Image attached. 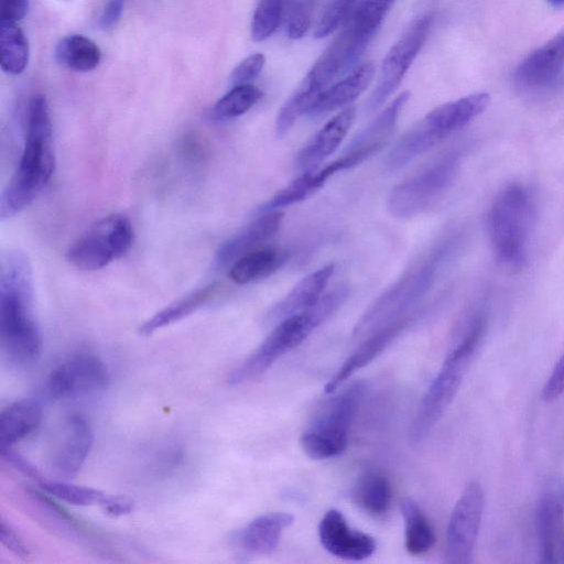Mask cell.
<instances>
[{
    "label": "cell",
    "mask_w": 564,
    "mask_h": 564,
    "mask_svg": "<svg viewBox=\"0 0 564 564\" xmlns=\"http://www.w3.org/2000/svg\"><path fill=\"white\" fill-rule=\"evenodd\" d=\"M0 341L7 359L17 367H30L41 356L32 267L19 250H10L1 259Z\"/></svg>",
    "instance_id": "1"
},
{
    "label": "cell",
    "mask_w": 564,
    "mask_h": 564,
    "mask_svg": "<svg viewBox=\"0 0 564 564\" xmlns=\"http://www.w3.org/2000/svg\"><path fill=\"white\" fill-rule=\"evenodd\" d=\"M409 97L408 91L399 95L346 149L343 155L351 167L380 151L389 141Z\"/></svg>",
    "instance_id": "19"
},
{
    "label": "cell",
    "mask_w": 564,
    "mask_h": 564,
    "mask_svg": "<svg viewBox=\"0 0 564 564\" xmlns=\"http://www.w3.org/2000/svg\"><path fill=\"white\" fill-rule=\"evenodd\" d=\"M352 500L373 517L387 513L392 500V487L388 476L377 469L365 471L354 486Z\"/></svg>",
    "instance_id": "28"
},
{
    "label": "cell",
    "mask_w": 564,
    "mask_h": 564,
    "mask_svg": "<svg viewBox=\"0 0 564 564\" xmlns=\"http://www.w3.org/2000/svg\"><path fill=\"white\" fill-rule=\"evenodd\" d=\"M564 66V26L541 47L533 51L519 65L516 79L527 87H541L552 83Z\"/></svg>",
    "instance_id": "20"
},
{
    "label": "cell",
    "mask_w": 564,
    "mask_h": 564,
    "mask_svg": "<svg viewBox=\"0 0 564 564\" xmlns=\"http://www.w3.org/2000/svg\"><path fill=\"white\" fill-rule=\"evenodd\" d=\"M288 260V253L276 248L256 249L229 267V278L236 284L267 278L278 271Z\"/></svg>",
    "instance_id": "27"
},
{
    "label": "cell",
    "mask_w": 564,
    "mask_h": 564,
    "mask_svg": "<svg viewBox=\"0 0 564 564\" xmlns=\"http://www.w3.org/2000/svg\"><path fill=\"white\" fill-rule=\"evenodd\" d=\"M284 19V0H260L251 22V36L256 42L270 37Z\"/></svg>",
    "instance_id": "36"
},
{
    "label": "cell",
    "mask_w": 564,
    "mask_h": 564,
    "mask_svg": "<svg viewBox=\"0 0 564 564\" xmlns=\"http://www.w3.org/2000/svg\"><path fill=\"white\" fill-rule=\"evenodd\" d=\"M0 541L2 545L19 556L25 557L30 554L29 547L19 532L4 521H1L0 525Z\"/></svg>",
    "instance_id": "42"
},
{
    "label": "cell",
    "mask_w": 564,
    "mask_h": 564,
    "mask_svg": "<svg viewBox=\"0 0 564 564\" xmlns=\"http://www.w3.org/2000/svg\"><path fill=\"white\" fill-rule=\"evenodd\" d=\"M373 74L372 63H364L354 68L345 78L325 89L307 115L315 117L349 105L370 85Z\"/></svg>",
    "instance_id": "24"
},
{
    "label": "cell",
    "mask_w": 564,
    "mask_h": 564,
    "mask_svg": "<svg viewBox=\"0 0 564 564\" xmlns=\"http://www.w3.org/2000/svg\"><path fill=\"white\" fill-rule=\"evenodd\" d=\"M55 57L63 66L75 72H89L100 62L101 52L90 39L73 34L59 41Z\"/></svg>",
    "instance_id": "32"
},
{
    "label": "cell",
    "mask_w": 564,
    "mask_h": 564,
    "mask_svg": "<svg viewBox=\"0 0 564 564\" xmlns=\"http://www.w3.org/2000/svg\"><path fill=\"white\" fill-rule=\"evenodd\" d=\"M133 229L122 214L96 221L66 252L67 261L83 271H96L124 256L131 248Z\"/></svg>",
    "instance_id": "9"
},
{
    "label": "cell",
    "mask_w": 564,
    "mask_h": 564,
    "mask_svg": "<svg viewBox=\"0 0 564 564\" xmlns=\"http://www.w3.org/2000/svg\"><path fill=\"white\" fill-rule=\"evenodd\" d=\"M29 7V0H1V19L17 22L21 20Z\"/></svg>",
    "instance_id": "44"
},
{
    "label": "cell",
    "mask_w": 564,
    "mask_h": 564,
    "mask_svg": "<svg viewBox=\"0 0 564 564\" xmlns=\"http://www.w3.org/2000/svg\"><path fill=\"white\" fill-rule=\"evenodd\" d=\"M564 392V352L552 369L542 388V399L545 402L556 400Z\"/></svg>",
    "instance_id": "40"
},
{
    "label": "cell",
    "mask_w": 564,
    "mask_h": 564,
    "mask_svg": "<svg viewBox=\"0 0 564 564\" xmlns=\"http://www.w3.org/2000/svg\"><path fill=\"white\" fill-rule=\"evenodd\" d=\"M109 380L108 368L98 356L79 351L64 359L51 371L46 389L56 399L74 398L104 390Z\"/></svg>",
    "instance_id": "12"
},
{
    "label": "cell",
    "mask_w": 564,
    "mask_h": 564,
    "mask_svg": "<svg viewBox=\"0 0 564 564\" xmlns=\"http://www.w3.org/2000/svg\"><path fill=\"white\" fill-rule=\"evenodd\" d=\"M29 61L28 40L17 22L0 20V65L3 72L18 75Z\"/></svg>",
    "instance_id": "33"
},
{
    "label": "cell",
    "mask_w": 564,
    "mask_h": 564,
    "mask_svg": "<svg viewBox=\"0 0 564 564\" xmlns=\"http://www.w3.org/2000/svg\"><path fill=\"white\" fill-rule=\"evenodd\" d=\"M55 167L52 121L43 95L28 105L25 140L18 167L0 196V219H9L31 205L45 189Z\"/></svg>",
    "instance_id": "2"
},
{
    "label": "cell",
    "mask_w": 564,
    "mask_h": 564,
    "mask_svg": "<svg viewBox=\"0 0 564 564\" xmlns=\"http://www.w3.org/2000/svg\"><path fill=\"white\" fill-rule=\"evenodd\" d=\"M335 271V264L328 263L304 276L281 301L265 314V322L278 323L285 317L313 306L324 293Z\"/></svg>",
    "instance_id": "23"
},
{
    "label": "cell",
    "mask_w": 564,
    "mask_h": 564,
    "mask_svg": "<svg viewBox=\"0 0 564 564\" xmlns=\"http://www.w3.org/2000/svg\"><path fill=\"white\" fill-rule=\"evenodd\" d=\"M441 141L422 121H419L390 150L384 161L386 169L388 171L402 169Z\"/></svg>",
    "instance_id": "31"
},
{
    "label": "cell",
    "mask_w": 564,
    "mask_h": 564,
    "mask_svg": "<svg viewBox=\"0 0 564 564\" xmlns=\"http://www.w3.org/2000/svg\"><path fill=\"white\" fill-rule=\"evenodd\" d=\"M365 389L364 381H355L322 408L300 437L306 456L316 460L328 459L346 449L350 425Z\"/></svg>",
    "instance_id": "7"
},
{
    "label": "cell",
    "mask_w": 564,
    "mask_h": 564,
    "mask_svg": "<svg viewBox=\"0 0 564 564\" xmlns=\"http://www.w3.org/2000/svg\"><path fill=\"white\" fill-rule=\"evenodd\" d=\"M400 510L404 522V546L409 554L420 556L429 553L435 544V533L420 505L403 498Z\"/></svg>",
    "instance_id": "29"
},
{
    "label": "cell",
    "mask_w": 564,
    "mask_h": 564,
    "mask_svg": "<svg viewBox=\"0 0 564 564\" xmlns=\"http://www.w3.org/2000/svg\"><path fill=\"white\" fill-rule=\"evenodd\" d=\"M551 4L560 7L564 4V0H547Z\"/></svg>",
    "instance_id": "45"
},
{
    "label": "cell",
    "mask_w": 564,
    "mask_h": 564,
    "mask_svg": "<svg viewBox=\"0 0 564 564\" xmlns=\"http://www.w3.org/2000/svg\"><path fill=\"white\" fill-rule=\"evenodd\" d=\"M356 116L352 106L346 107L333 117L300 151L296 158L297 169L307 172L318 169L344 141Z\"/></svg>",
    "instance_id": "21"
},
{
    "label": "cell",
    "mask_w": 564,
    "mask_h": 564,
    "mask_svg": "<svg viewBox=\"0 0 564 564\" xmlns=\"http://www.w3.org/2000/svg\"><path fill=\"white\" fill-rule=\"evenodd\" d=\"M265 57L261 53H256L246 57L232 70L230 84L232 86L250 84L262 70Z\"/></svg>",
    "instance_id": "39"
},
{
    "label": "cell",
    "mask_w": 564,
    "mask_h": 564,
    "mask_svg": "<svg viewBox=\"0 0 564 564\" xmlns=\"http://www.w3.org/2000/svg\"><path fill=\"white\" fill-rule=\"evenodd\" d=\"M348 289L340 286L323 295L313 306L278 322L263 341L228 376L230 386H241L268 371L282 356L301 345L346 301Z\"/></svg>",
    "instance_id": "3"
},
{
    "label": "cell",
    "mask_w": 564,
    "mask_h": 564,
    "mask_svg": "<svg viewBox=\"0 0 564 564\" xmlns=\"http://www.w3.org/2000/svg\"><path fill=\"white\" fill-rule=\"evenodd\" d=\"M534 215L532 196L520 183L506 186L495 198L488 214V231L497 258L519 265L527 256Z\"/></svg>",
    "instance_id": "6"
},
{
    "label": "cell",
    "mask_w": 564,
    "mask_h": 564,
    "mask_svg": "<svg viewBox=\"0 0 564 564\" xmlns=\"http://www.w3.org/2000/svg\"><path fill=\"white\" fill-rule=\"evenodd\" d=\"M25 494L34 510L33 512L43 521L44 525L62 536L77 540L79 544H83L85 540L90 545L94 544L93 538L95 536L93 532L55 503L48 496L36 490H28Z\"/></svg>",
    "instance_id": "26"
},
{
    "label": "cell",
    "mask_w": 564,
    "mask_h": 564,
    "mask_svg": "<svg viewBox=\"0 0 564 564\" xmlns=\"http://www.w3.org/2000/svg\"><path fill=\"white\" fill-rule=\"evenodd\" d=\"M452 246L453 240L443 241L423 262L412 268L380 295L358 319L351 337L359 339L369 336L402 318L403 314L430 290Z\"/></svg>",
    "instance_id": "5"
},
{
    "label": "cell",
    "mask_w": 564,
    "mask_h": 564,
    "mask_svg": "<svg viewBox=\"0 0 564 564\" xmlns=\"http://www.w3.org/2000/svg\"><path fill=\"white\" fill-rule=\"evenodd\" d=\"M1 458L15 470L39 482L43 479L40 470L25 457L14 452L11 446H0Z\"/></svg>",
    "instance_id": "41"
},
{
    "label": "cell",
    "mask_w": 564,
    "mask_h": 564,
    "mask_svg": "<svg viewBox=\"0 0 564 564\" xmlns=\"http://www.w3.org/2000/svg\"><path fill=\"white\" fill-rule=\"evenodd\" d=\"M316 0H284V19L290 39L303 37L312 22Z\"/></svg>",
    "instance_id": "38"
},
{
    "label": "cell",
    "mask_w": 564,
    "mask_h": 564,
    "mask_svg": "<svg viewBox=\"0 0 564 564\" xmlns=\"http://www.w3.org/2000/svg\"><path fill=\"white\" fill-rule=\"evenodd\" d=\"M490 102L487 93H476L441 105L421 121L441 140L466 126L480 115Z\"/></svg>",
    "instance_id": "22"
},
{
    "label": "cell",
    "mask_w": 564,
    "mask_h": 564,
    "mask_svg": "<svg viewBox=\"0 0 564 564\" xmlns=\"http://www.w3.org/2000/svg\"><path fill=\"white\" fill-rule=\"evenodd\" d=\"M485 326L484 317L477 316L460 341L445 358L412 419L409 429V440L412 444H420L451 405L482 338Z\"/></svg>",
    "instance_id": "4"
},
{
    "label": "cell",
    "mask_w": 564,
    "mask_h": 564,
    "mask_svg": "<svg viewBox=\"0 0 564 564\" xmlns=\"http://www.w3.org/2000/svg\"><path fill=\"white\" fill-rule=\"evenodd\" d=\"M262 93L253 85L234 86L212 107L209 117L215 121H226L242 116L261 98Z\"/></svg>",
    "instance_id": "35"
},
{
    "label": "cell",
    "mask_w": 564,
    "mask_h": 564,
    "mask_svg": "<svg viewBox=\"0 0 564 564\" xmlns=\"http://www.w3.org/2000/svg\"><path fill=\"white\" fill-rule=\"evenodd\" d=\"M432 22L433 14L429 13L421 17L411 24L401 39L390 48L382 62L377 86L368 99V111L378 109L398 88L424 45Z\"/></svg>",
    "instance_id": "11"
},
{
    "label": "cell",
    "mask_w": 564,
    "mask_h": 564,
    "mask_svg": "<svg viewBox=\"0 0 564 564\" xmlns=\"http://www.w3.org/2000/svg\"><path fill=\"white\" fill-rule=\"evenodd\" d=\"M94 443L89 422L82 414H70L53 443L50 456L52 470L63 478L74 477L83 467Z\"/></svg>",
    "instance_id": "14"
},
{
    "label": "cell",
    "mask_w": 564,
    "mask_h": 564,
    "mask_svg": "<svg viewBox=\"0 0 564 564\" xmlns=\"http://www.w3.org/2000/svg\"><path fill=\"white\" fill-rule=\"evenodd\" d=\"M464 148L453 149L415 175L398 184L388 198V209L398 218H410L430 208L453 184Z\"/></svg>",
    "instance_id": "8"
},
{
    "label": "cell",
    "mask_w": 564,
    "mask_h": 564,
    "mask_svg": "<svg viewBox=\"0 0 564 564\" xmlns=\"http://www.w3.org/2000/svg\"><path fill=\"white\" fill-rule=\"evenodd\" d=\"M293 521V516L286 512L259 516L232 534V545L248 555H270Z\"/></svg>",
    "instance_id": "17"
},
{
    "label": "cell",
    "mask_w": 564,
    "mask_h": 564,
    "mask_svg": "<svg viewBox=\"0 0 564 564\" xmlns=\"http://www.w3.org/2000/svg\"><path fill=\"white\" fill-rule=\"evenodd\" d=\"M124 0H108L99 20V24L104 30L113 29L119 22Z\"/></svg>",
    "instance_id": "43"
},
{
    "label": "cell",
    "mask_w": 564,
    "mask_h": 564,
    "mask_svg": "<svg viewBox=\"0 0 564 564\" xmlns=\"http://www.w3.org/2000/svg\"><path fill=\"white\" fill-rule=\"evenodd\" d=\"M40 486L47 495L61 501L80 507L98 506L102 511L113 496L91 487L74 485L64 480L42 479Z\"/></svg>",
    "instance_id": "34"
},
{
    "label": "cell",
    "mask_w": 564,
    "mask_h": 564,
    "mask_svg": "<svg viewBox=\"0 0 564 564\" xmlns=\"http://www.w3.org/2000/svg\"><path fill=\"white\" fill-rule=\"evenodd\" d=\"M216 292V284L193 291L147 319L139 328L140 334L149 336L165 326L183 319L207 303Z\"/></svg>",
    "instance_id": "30"
},
{
    "label": "cell",
    "mask_w": 564,
    "mask_h": 564,
    "mask_svg": "<svg viewBox=\"0 0 564 564\" xmlns=\"http://www.w3.org/2000/svg\"><path fill=\"white\" fill-rule=\"evenodd\" d=\"M259 214L261 215L219 247L214 261L217 269L230 267L239 258L270 240L279 231L284 217L282 212L271 210Z\"/></svg>",
    "instance_id": "16"
},
{
    "label": "cell",
    "mask_w": 564,
    "mask_h": 564,
    "mask_svg": "<svg viewBox=\"0 0 564 564\" xmlns=\"http://www.w3.org/2000/svg\"><path fill=\"white\" fill-rule=\"evenodd\" d=\"M42 419V405L34 399L9 404L0 413V446H12L22 441L40 426Z\"/></svg>",
    "instance_id": "25"
},
{
    "label": "cell",
    "mask_w": 564,
    "mask_h": 564,
    "mask_svg": "<svg viewBox=\"0 0 564 564\" xmlns=\"http://www.w3.org/2000/svg\"><path fill=\"white\" fill-rule=\"evenodd\" d=\"M484 491L476 480L469 481L452 510L447 532L445 557L449 564H467L473 554L484 514Z\"/></svg>",
    "instance_id": "10"
},
{
    "label": "cell",
    "mask_w": 564,
    "mask_h": 564,
    "mask_svg": "<svg viewBox=\"0 0 564 564\" xmlns=\"http://www.w3.org/2000/svg\"><path fill=\"white\" fill-rule=\"evenodd\" d=\"M535 528L543 563H564V480L544 488L535 512Z\"/></svg>",
    "instance_id": "13"
},
{
    "label": "cell",
    "mask_w": 564,
    "mask_h": 564,
    "mask_svg": "<svg viewBox=\"0 0 564 564\" xmlns=\"http://www.w3.org/2000/svg\"><path fill=\"white\" fill-rule=\"evenodd\" d=\"M408 323L409 319L402 317L369 335L328 379L324 386V392L327 394L334 393L356 371L375 360L402 333Z\"/></svg>",
    "instance_id": "18"
},
{
    "label": "cell",
    "mask_w": 564,
    "mask_h": 564,
    "mask_svg": "<svg viewBox=\"0 0 564 564\" xmlns=\"http://www.w3.org/2000/svg\"><path fill=\"white\" fill-rule=\"evenodd\" d=\"M366 0H332L321 17L314 35L316 39L325 37L354 15Z\"/></svg>",
    "instance_id": "37"
},
{
    "label": "cell",
    "mask_w": 564,
    "mask_h": 564,
    "mask_svg": "<svg viewBox=\"0 0 564 564\" xmlns=\"http://www.w3.org/2000/svg\"><path fill=\"white\" fill-rule=\"evenodd\" d=\"M322 546L332 555L345 561H362L376 551V540L368 533L354 530L344 514L329 509L318 524Z\"/></svg>",
    "instance_id": "15"
}]
</instances>
